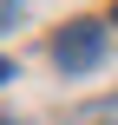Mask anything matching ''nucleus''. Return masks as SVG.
Listing matches in <instances>:
<instances>
[{
	"mask_svg": "<svg viewBox=\"0 0 118 125\" xmlns=\"http://www.w3.org/2000/svg\"><path fill=\"white\" fill-rule=\"evenodd\" d=\"M112 26H118V20H112Z\"/></svg>",
	"mask_w": 118,
	"mask_h": 125,
	"instance_id": "nucleus-3",
	"label": "nucleus"
},
{
	"mask_svg": "<svg viewBox=\"0 0 118 125\" xmlns=\"http://www.w3.org/2000/svg\"><path fill=\"white\" fill-rule=\"evenodd\" d=\"M0 79H13V66H7V59H0Z\"/></svg>",
	"mask_w": 118,
	"mask_h": 125,
	"instance_id": "nucleus-2",
	"label": "nucleus"
},
{
	"mask_svg": "<svg viewBox=\"0 0 118 125\" xmlns=\"http://www.w3.org/2000/svg\"><path fill=\"white\" fill-rule=\"evenodd\" d=\"M53 59H59L66 73H92V66L105 59V20H72V26L53 40Z\"/></svg>",
	"mask_w": 118,
	"mask_h": 125,
	"instance_id": "nucleus-1",
	"label": "nucleus"
}]
</instances>
